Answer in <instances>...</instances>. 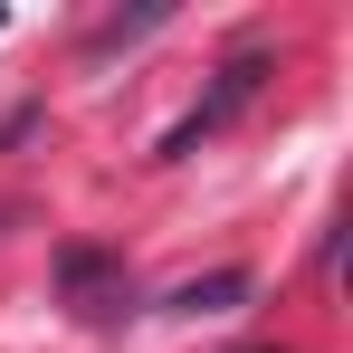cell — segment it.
I'll list each match as a JSON object with an SVG mask.
<instances>
[{
    "label": "cell",
    "mask_w": 353,
    "mask_h": 353,
    "mask_svg": "<svg viewBox=\"0 0 353 353\" xmlns=\"http://www.w3.org/2000/svg\"><path fill=\"white\" fill-rule=\"evenodd\" d=\"M258 86H268V48H239V58L220 67V77H210V96H201V105H191V115H181L172 134H163V163L201 153V143H210V134H220L230 115H248V105H258Z\"/></svg>",
    "instance_id": "6da1fadb"
},
{
    "label": "cell",
    "mask_w": 353,
    "mask_h": 353,
    "mask_svg": "<svg viewBox=\"0 0 353 353\" xmlns=\"http://www.w3.org/2000/svg\"><path fill=\"white\" fill-rule=\"evenodd\" d=\"M239 296H248V268H220V277H191V287H172L163 305H172V315H230Z\"/></svg>",
    "instance_id": "7a4b0ae2"
},
{
    "label": "cell",
    "mask_w": 353,
    "mask_h": 353,
    "mask_svg": "<svg viewBox=\"0 0 353 353\" xmlns=\"http://www.w3.org/2000/svg\"><path fill=\"white\" fill-rule=\"evenodd\" d=\"M58 287L67 296H96V287L134 296V287H124V258H105V248H67V258H58Z\"/></svg>",
    "instance_id": "3957f363"
}]
</instances>
